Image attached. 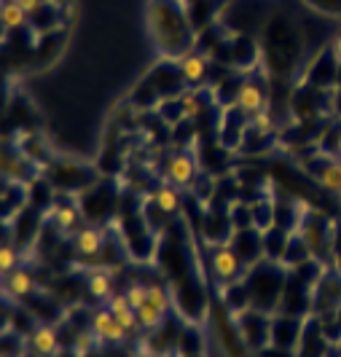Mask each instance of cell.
Wrapping results in <instances>:
<instances>
[{"label": "cell", "mask_w": 341, "mask_h": 357, "mask_svg": "<svg viewBox=\"0 0 341 357\" xmlns=\"http://www.w3.org/2000/svg\"><path fill=\"white\" fill-rule=\"evenodd\" d=\"M242 268V258L232 250V248H220L213 252V271L220 280H234Z\"/></svg>", "instance_id": "5"}, {"label": "cell", "mask_w": 341, "mask_h": 357, "mask_svg": "<svg viewBox=\"0 0 341 357\" xmlns=\"http://www.w3.org/2000/svg\"><path fill=\"white\" fill-rule=\"evenodd\" d=\"M103 242H105V236L100 229H94V226H86V229H81V231L75 234V252H81V255H97V252L103 250Z\"/></svg>", "instance_id": "6"}, {"label": "cell", "mask_w": 341, "mask_h": 357, "mask_svg": "<svg viewBox=\"0 0 341 357\" xmlns=\"http://www.w3.org/2000/svg\"><path fill=\"white\" fill-rule=\"evenodd\" d=\"M3 357H14V355H3Z\"/></svg>", "instance_id": "23"}, {"label": "cell", "mask_w": 341, "mask_h": 357, "mask_svg": "<svg viewBox=\"0 0 341 357\" xmlns=\"http://www.w3.org/2000/svg\"><path fill=\"white\" fill-rule=\"evenodd\" d=\"M331 52H333V59L341 65V33L336 38H333V43H331Z\"/></svg>", "instance_id": "21"}, {"label": "cell", "mask_w": 341, "mask_h": 357, "mask_svg": "<svg viewBox=\"0 0 341 357\" xmlns=\"http://www.w3.org/2000/svg\"><path fill=\"white\" fill-rule=\"evenodd\" d=\"M33 290H36L33 277H30L27 271H22V268H14V271L6 277V293L14 296V298H27Z\"/></svg>", "instance_id": "7"}, {"label": "cell", "mask_w": 341, "mask_h": 357, "mask_svg": "<svg viewBox=\"0 0 341 357\" xmlns=\"http://www.w3.org/2000/svg\"><path fill=\"white\" fill-rule=\"evenodd\" d=\"M197 175V167H194V161L188 159L185 153H178V156H172V159L167 161V167H164V178L169 180L172 185H188L191 180Z\"/></svg>", "instance_id": "2"}, {"label": "cell", "mask_w": 341, "mask_h": 357, "mask_svg": "<svg viewBox=\"0 0 341 357\" xmlns=\"http://www.w3.org/2000/svg\"><path fill=\"white\" fill-rule=\"evenodd\" d=\"M252 126H255L258 132H266V129L271 126V116L266 113V107L258 110V113H252Z\"/></svg>", "instance_id": "18"}, {"label": "cell", "mask_w": 341, "mask_h": 357, "mask_svg": "<svg viewBox=\"0 0 341 357\" xmlns=\"http://www.w3.org/2000/svg\"><path fill=\"white\" fill-rule=\"evenodd\" d=\"M183 113H185L188 119H197L199 113H202V105H199L197 97H185V100H183Z\"/></svg>", "instance_id": "19"}, {"label": "cell", "mask_w": 341, "mask_h": 357, "mask_svg": "<svg viewBox=\"0 0 341 357\" xmlns=\"http://www.w3.org/2000/svg\"><path fill=\"white\" fill-rule=\"evenodd\" d=\"M236 107L252 116V113H258V110L266 107V94H264V89L258 84L248 81V84H242L239 91H236Z\"/></svg>", "instance_id": "3"}, {"label": "cell", "mask_w": 341, "mask_h": 357, "mask_svg": "<svg viewBox=\"0 0 341 357\" xmlns=\"http://www.w3.org/2000/svg\"><path fill=\"white\" fill-rule=\"evenodd\" d=\"M137 317H140V325H143L145 331H156V328H162L164 312L159 309V306H153L151 301H148L145 306L137 309Z\"/></svg>", "instance_id": "13"}, {"label": "cell", "mask_w": 341, "mask_h": 357, "mask_svg": "<svg viewBox=\"0 0 341 357\" xmlns=\"http://www.w3.org/2000/svg\"><path fill=\"white\" fill-rule=\"evenodd\" d=\"M148 301L153 306H159L162 312L169 309V298H167V290L162 285H148Z\"/></svg>", "instance_id": "16"}, {"label": "cell", "mask_w": 341, "mask_h": 357, "mask_svg": "<svg viewBox=\"0 0 341 357\" xmlns=\"http://www.w3.org/2000/svg\"><path fill=\"white\" fill-rule=\"evenodd\" d=\"M0 268H3L6 277L17 268V250L11 245H3V250H0Z\"/></svg>", "instance_id": "17"}, {"label": "cell", "mask_w": 341, "mask_h": 357, "mask_svg": "<svg viewBox=\"0 0 341 357\" xmlns=\"http://www.w3.org/2000/svg\"><path fill=\"white\" fill-rule=\"evenodd\" d=\"M91 331L103 341H110V344H121V341H126V336H129L126 328L116 320V314H113L110 309H100V312L91 314Z\"/></svg>", "instance_id": "1"}, {"label": "cell", "mask_w": 341, "mask_h": 357, "mask_svg": "<svg viewBox=\"0 0 341 357\" xmlns=\"http://www.w3.org/2000/svg\"><path fill=\"white\" fill-rule=\"evenodd\" d=\"M320 185L331 194H341V159L328 164L323 172H320Z\"/></svg>", "instance_id": "12"}, {"label": "cell", "mask_w": 341, "mask_h": 357, "mask_svg": "<svg viewBox=\"0 0 341 357\" xmlns=\"http://www.w3.org/2000/svg\"><path fill=\"white\" fill-rule=\"evenodd\" d=\"M17 3L27 14H38V8H40V0H17Z\"/></svg>", "instance_id": "20"}, {"label": "cell", "mask_w": 341, "mask_h": 357, "mask_svg": "<svg viewBox=\"0 0 341 357\" xmlns=\"http://www.w3.org/2000/svg\"><path fill=\"white\" fill-rule=\"evenodd\" d=\"M54 220L62 231H70L73 226H75V220H78V213H75L73 207H59L54 215Z\"/></svg>", "instance_id": "15"}, {"label": "cell", "mask_w": 341, "mask_h": 357, "mask_svg": "<svg viewBox=\"0 0 341 357\" xmlns=\"http://www.w3.org/2000/svg\"><path fill=\"white\" fill-rule=\"evenodd\" d=\"M333 153L341 159V132H339V137H336V143H333Z\"/></svg>", "instance_id": "22"}, {"label": "cell", "mask_w": 341, "mask_h": 357, "mask_svg": "<svg viewBox=\"0 0 341 357\" xmlns=\"http://www.w3.org/2000/svg\"><path fill=\"white\" fill-rule=\"evenodd\" d=\"M126 298L132 309H140V306L148 304V285H129L126 287Z\"/></svg>", "instance_id": "14"}, {"label": "cell", "mask_w": 341, "mask_h": 357, "mask_svg": "<svg viewBox=\"0 0 341 357\" xmlns=\"http://www.w3.org/2000/svg\"><path fill=\"white\" fill-rule=\"evenodd\" d=\"M30 347H33V352H36L38 357H49L56 352L59 336H56V331L52 328V325H38V328H33Z\"/></svg>", "instance_id": "4"}, {"label": "cell", "mask_w": 341, "mask_h": 357, "mask_svg": "<svg viewBox=\"0 0 341 357\" xmlns=\"http://www.w3.org/2000/svg\"><path fill=\"white\" fill-rule=\"evenodd\" d=\"M27 11L19 6L17 0H3V8H0V22H3V30H11V27H22L27 22Z\"/></svg>", "instance_id": "10"}, {"label": "cell", "mask_w": 341, "mask_h": 357, "mask_svg": "<svg viewBox=\"0 0 341 357\" xmlns=\"http://www.w3.org/2000/svg\"><path fill=\"white\" fill-rule=\"evenodd\" d=\"M153 202H156V207H159L162 213H167V215H172V213H178V210H180L178 191H175V188H167V185L153 191Z\"/></svg>", "instance_id": "11"}, {"label": "cell", "mask_w": 341, "mask_h": 357, "mask_svg": "<svg viewBox=\"0 0 341 357\" xmlns=\"http://www.w3.org/2000/svg\"><path fill=\"white\" fill-rule=\"evenodd\" d=\"M180 75H183V81H188V84H202L204 75H207L204 59L197 56V54H188V56L180 62Z\"/></svg>", "instance_id": "9"}, {"label": "cell", "mask_w": 341, "mask_h": 357, "mask_svg": "<svg viewBox=\"0 0 341 357\" xmlns=\"http://www.w3.org/2000/svg\"><path fill=\"white\" fill-rule=\"evenodd\" d=\"M86 287H89L91 298H97V301H110L113 298V280H110V274H105V271L89 274Z\"/></svg>", "instance_id": "8"}]
</instances>
